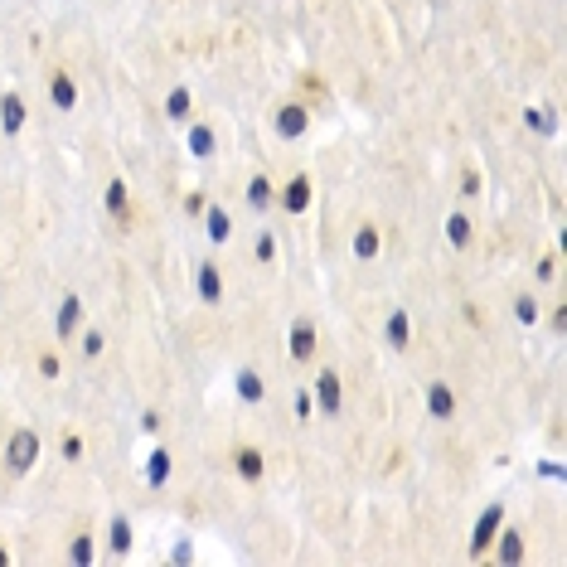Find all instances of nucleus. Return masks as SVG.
I'll use <instances>...</instances> for the list:
<instances>
[{
  "instance_id": "1",
  "label": "nucleus",
  "mask_w": 567,
  "mask_h": 567,
  "mask_svg": "<svg viewBox=\"0 0 567 567\" xmlns=\"http://www.w3.org/2000/svg\"><path fill=\"white\" fill-rule=\"evenodd\" d=\"M34 451H39V441H34L29 432H20L15 441H10V465H15V470H25L29 460H34Z\"/></svg>"
},
{
  "instance_id": "2",
  "label": "nucleus",
  "mask_w": 567,
  "mask_h": 567,
  "mask_svg": "<svg viewBox=\"0 0 567 567\" xmlns=\"http://www.w3.org/2000/svg\"><path fill=\"white\" fill-rule=\"evenodd\" d=\"M495 529H500V504L485 509V519H480V529H475V553H485V543L495 539Z\"/></svg>"
},
{
  "instance_id": "3",
  "label": "nucleus",
  "mask_w": 567,
  "mask_h": 567,
  "mask_svg": "<svg viewBox=\"0 0 567 567\" xmlns=\"http://www.w3.org/2000/svg\"><path fill=\"white\" fill-rule=\"evenodd\" d=\"M310 350H315V335H310L306 325H296V330H291V354H296V359H306Z\"/></svg>"
},
{
  "instance_id": "4",
  "label": "nucleus",
  "mask_w": 567,
  "mask_h": 567,
  "mask_svg": "<svg viewBox=\"0 0 567 567\" xmlns=\"http://www.w3.org/2000/svg\"><path fill=\"white\" fill-rule=\"evenodd\" d=\"M276 126H281V136H296L301 126H306V112H301V107H286V112H281V122H276Z\"/></svg>"
},
{
  "instance_id": "5",
  "label": "nucleus",
  "mask_w": 567,
  "mask_h": 567,
  "mask_svg": "<svg viewBox=\"0 0 567 567\" xmlns=\"http://www.w3.org/2000/svg\"><path fill=\"white\" fill-rule=\"evenodd\" d=\"M20 122H25V102L20 97H5V131H20Z\"/></svg>"
},
{
  "instance_id": "6",
  "label": "nucleus",
  "mask_w": 567,
  "mask_h": 567,
  "mask_svg": "<svg viewBox=\"0 0 567 567\" xmlns=\"http://www.w3.org/2000/svg\"><path fill=\"white\" fill-rule=\"evenodd\" d=\"M306 204H310V185H306V180H296V185L286 189V209H306Z\"/></svg>"
},
{
  "instance_id": "7",
  "label": "nucleus",
  "mask_w": 567,
  "mask_h": 567,
  "mask_svg": "<svg viewBox=\"0 0 567 567\" xmlns=\"http://www.w3.org/2000/svg\"><path fill=\"white\" fill-rule=\"evenodd\" d=\"M320 403H325V412L340 407V388H335V378H330V374H320Z\"/></svg>"
},
{
  "instance_id": "8",
  "label": "nucleus",
  "mask_w": 567,
  "mask_h": 567,
  "mask_svg": "<svg viewBox=\"0 0 567 567\" xmlns=\"http://www.w3.org/2000/svg\"><path fill=\"white\" fill-rule=\"evenodd\" d=\"M199 291H204V301H218V271L214 267L199 271Z\"/></svg>"
},
{
  "instance_id": "9",
  "label": "nucleus",
  "mask_w": 567,
  "mask_h": 567,
  "mask_svg": "<svg viewBox=\"0 0 567 567\" xmlns=\"http://www.w3.org/2000/svg\"><path fill=\"white\" fill-rule=\"evenodd\" d=\"M78 325V301H63V310H58V335H68Z\"/></svg>"
},
{
  "instance_id": "10",
  "label": "nucleus",
  "mask_w": 567,
  "mask_h": 567,
  "mask_svg": "<svg viewBox=\"0 0 567 567\" xmlns=\"http://www.w3.org/2000/svg\"><path fill=\"white\" fill-rule=\"evenodd\" d=\"M238 393H243L247 403H257V398H262V383H257L252 374H238Z\"/></svg>"
},
{
  "instance_id": "11",
  "label": "nucleus",
  "mask_w": 567,
  "mask_h": 567,
  "mask_svg": "<svg viewBox=\"0 0 567 567\" xmlns=\"http://www.w3.org/2000/svg\"><path fill=\"white\" fill-rule=\"evenodd\" d=\"M374 247H378L374 228H364V233H359V238H354V252H359V257H374Z\"/></svg>"
},
{
  "instance_id": "12",
  "label": "nucleus",
  "mask_w": 567,
  "mask_h": 567,
  "mask_svg": "<svg viewBox=\"0 0 567 567\" xmlns=\"http://www.w3.org/2000/svg\"><path fill=\"white\" fill-rule=\"evenodd\" d=\"M54 102L58 107H73V82L68 78H54Z\"/></svg>"
},
{
  "instance_id": "13",
  "label": "nucleus",
  "mask_w": 567,
  "mask_h": 567,
  "mask_svg": "<svg viewBox=\"0 0 567 567\" xmlns=\"http://www.w3.org/2000/svg\"><path fill=\"white\" fill-rule=\"evenodd\" d=\"M432 412H436V417L451 412V393H446V388H432Z\"/></svg>"
},
{
  "instance_id": "14",
  "label": "nucleus",
  "mask_w": 567,
  "mask_h": 567,
  "mask_svg": "<svg viewBox=\"0 0 567 567\" xmlns=\"http://www.w3.org/2000/svg\"><path fill=\"white\" fill-rule=\"evenodd\" d=\"M238 465H243V475H247V480H257V475H262V460L252 456V451H243V460H238Z\"/></svg>"
},
{
  "instance_id": "15",
  "label": "nucleus",
  "mask_w": 567,
  "mask_h": 567,
  "mask_svg": "<svg viewBox=\"0 0 567 567\" xmlns=\"http://www.w3.org/2000/svg\"><path fill=\"white\" fill-rule=\"evenodd\" d=\"M388 335H393V345H407V315H393Z\"/></svg>"
},
{
  "instance_id": "16",
  "label": "nucleus",
  "mask_w": 567,
  "mask_h": 567,
  "mask_svg": "<svg viewBox=\"0 0 567 567\" xmlns=\"http://www.w3.org/2000/svg\"><path fill=\"white\" fill-rule=\"evenodd\" d=\"M165 470H170V460H165V451H156V456H151V480H156V485L165 480Z\"/></svg>"
},
{
  "instance_id": "17",
  "label": "nucleus",
  "mask_w": 567,
  "mask_h": 567,
  "mask_svg": "<svg viewBox=\"0 0 567 567\" xmlns=\"http://www.w3.org/2000/svg\"><path fill=\"white\" fill-rule=\"evenodd\" d=\"M446 233H451V243H465V238H470V228H465V218H451V223H446Z\"/></svg>"
},
{
  "instance_id": "18",
  "label": "nucleus",
  "mask_w": 567,
  "mask_h": 567,
  "mask_svg": "<svg viewBox=\"0 0 567 567\" xmlns=\"http://www.w3.org/2000/svg\"><path fill=\"white\" fill-rule=\"evenodd\" d=\"M209 233H214V238H228V218L218 214V209L209 214Z\"/></svg>"
},
{
  "instance_id": "19",
  "label": "nucleus",
  "mask_w": 567,
  "mask_h": 567,
  "mask_svg": "<svg viewBox=\"0 0 567 567\" xmlns=\"http://www.w3.org/2000/svg\"><path fill=\"white\" fill-rule=\"evenodd\" d=\"M165 112H170V117H185V112H189V97H185V92H175V97H170V107H165Z\"/></svg>"
},
{
  "instance_id": "20",
  "label": "nucleus",
  "mask_w": 567,
  "mask_h": 567,
  "mask_svg": "<svg viewBox=\"0 0 567 567\" xmlns=\"http://www.w3.org/2000/svg\"><path fill=\"white\" fill-rule=\"evenodd\" d=\"M267 194H271V189H267V180H257V185L247 189V199H252V204H267Z\"/></svg>"
},
{
  "instance_id": "21",
  "label": "nucleus",
  "mask_w": 567,
  "mask_h": 567,
  "mask_svg": "<svg viewBox=\"0 0 567 567\" xmlns=\"http://www.w3.org/2000/svg\"><path fill=\"white\" fill-rule=\"evenodd\" d=\"M189 146H194V156H209V131H194Z\"/></svg>"
}]
</instances>
